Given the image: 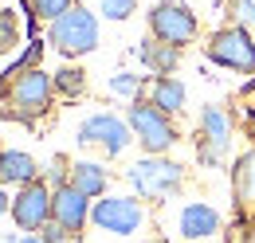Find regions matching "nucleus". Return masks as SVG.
Wrapping results in <instances>:
<instances>
[{"mask_svg": "<svg viewBox=\"0 0 255 243\" xmlns=\"http://www.w3.org/2000/svg\"><path fill=\"white\" fill-rule=\"evenodd\" d=\"M0 94H4V114L12 122L32 125L51 110L55 98V83L43 67H24V71H4L0 79Z\"/></svg>", "mask_w": 255, "mask_h": 243, "instance_id": "obj_1", "label": "nucleus"}, {"mask_svg": "<svg viewBox=\"0 0 255 243\" xmlns=\"http://www.w3.org/2000/svg\"><path fill=\"white\" fill-rule=\"evenodd\" d=\"M126 181L137 192V200L161 204V200H169L185 188V165H177L169 157H141L126 169Z\"/></svg>", "mask_w": 255, "mask_h": 243, "instance_id": "obj_2", "label": "nucleus"}, {"mask_svg": "<svg viewBox=\"0 0 255 243\" xmlns=\"http://www.w3.org/2000/svg\"><path fill=\"white\" fill-rule=\"evenodd\" d=\"M126 125L133 133V141L145 149V157H165V153L177 145V125L169 114H161L157 106H149L145 98L129 102L126 106Z\"/></svg>", "mask_w": 255, "mask_h": 243, "instance_id": "obj_3", "label": "nucleus"}, {"mask_svg": "<svg viewBox=\"0 0 255 243\" xmlns=\"http://www.w3.org/2000/svg\"><path fill=\"white\" fill-rule=\"evenodd\" d=\"M204 55L208 63H216L224 71H236V75H255V35L236 24L212 31L208 43H204Z\"/></svg>", "mask_w": 255, "mask_h": 243, "instance_id": "obj_4", "label": "nucleus"}, {"mask_svg": "<svg viewBox=\"0 0 255 243\" xmlns=\"http://www.w3.org/2000/svg\"><path fill=\"white\" fill-rule=\"evenodd\" d=\"M47 39L63 51V55H91L98 47V16L91 8H83V4H75L71 12H63L51 28H47Z\"/></svg>", "mask_w": 255, "mask_h": 243, "instance_id": "obj_5", "label": "nucleus"}, {"mask_svg": "<svg viewBox=\"0 0 255 243\" xmlns=\"http://www.w3.org/2000/svg\"><path fill=\"white\" fill-rule=\"evenodd\" d=\"M196 31H200V20L185 0H157L149 8V35L161 39V43L185 47V43L196 39Z\"/></svg>", "mask_w": 255, "mask_h": 243, "instance_id": "obj_6", "label": "nucleus"}, {"mask_svg": "<svg viewBox=\"0 0 255 243\" xmlns=\"http://www.w3.org/2000/svg\"><path fill=\"white\" fill-rule=\"evenodd\" d=\"M91 224L98 232H110V236H133L145 224V204L137 196H110L106 192L91 208Z\"/></svg>", "mask_w": 255, "mask_h": 243, "instance_id": "obj_7", "label": "nucleus"}, {"mask_svg": "<svg viewBox=\"0 0 255 243\" xmlns=\"http://www.w3.org/2000/svg\"><path fill=\"white\" fill-rule=\"evenodd\" d=\"M129 141H133V133H129L126 118L106 114V110L83 118V125H79V145H98L106 157H122L129 149Z\"/></svg>", "mask_w": 255, "mask_h": 243, "instance_id": "obj_8", "label": "nucleus"}, {"mask_svg": "<svg viewBox=\"0 0 255 243\" xmlns=\"http://www.w3.org/2000/svg\"><path fill=\"white\" fill-rule=\"evenodd\" d=\"M12 224L20 232H28V236H35L43 224H51V188L43 181L28 184V188H16V196H12Z\"/></svg>", "mask_w": 255, "mask_h": 243, "instance_id": "obj_9", "label": "nucleus"}, {"mask_svg": "<svg viewBox=\"0 0 255 243\" xmlns=\"http://www.w3.org/2000/svg\"><path fill=\"white\" fill-rule=\"evenodd\" d=\"M91 208H95V200H87L83 192H75L71 184L63 188H51V220L71 232V240L91 224Z\"/></svg>", "mask_w": 255, "mask_h": 243, "instance_id": "obj_10", "label": "nucleus"}, {"mask_svg": "<svg viewBox=\"0 0 255 243\" xmlns=\"http://www.w3.org/2000/svg\"><path fill=\"white\" fill-rule=\"evenodd\" d=\"M177 232L185 236V240H208V236H216L220 232V212L212 208V204H204V200H189L181 216H177Z\"/></svg>", "mask_w": 255, "mask_h": 243, "instance_id": "obj_11", "label": "nucleus"}, {"mask_svg": "<svg viewBox=\"0 0 255 243\" xmlns=\"http://www.w3.org/2000/svg\"><path fill=\"white\" fill-rule=\"evenodd\" d=\"M39 161L24 149H4L0 153V188H28V184L43 181L39 177Z\"/></svg>", "mask_w": 255, "mask_h": 243, "instance_id": "obj_12", "label": "nucleus"}, {"mask_svg": "<svg viewBox=\"0 0 255 243\" xmlns=\"http://www.w3.org/2000/svg\"><path fill=\"white\" fill-rule=\"evenodd\" d=\"M71 188L83 192L87 200H102L110 188V169L102 161H71Z\"/></svg>", "mask_w": 255, "mask_h": 243, "instance_id": "obj_13", "label": "nucleus"}, {"mask_svg": "<svg viewBox=\"0 0 255 243\" xmlns=\"http://www.w3.org/2000/svg\"><path fill=\"white\" fill-rule=\"evenodd\" d=\"M196 145L220 153V157L232 149V122H228V114L220 106H204L200 110V137H196Z\"/></svg>", "mask_w": 255, "mask_h": 243, "instance_id": "obj_14", "label": "nucleus"}, {"mask_svg": "<svg viewBox=\"0 0 255 243\" xmlns=\"http://www.w3.org/2000/svg\"><path fill=\"white\" fill-rule=\"evenodd\" d=\"M137 59L141 67L153 75V79H169L177 67H181V47H169V43H161V39H141L137 43Z\"/></svg>", "mask_w": 255, "mask_h": 243, "instance_id": "obj_15", "label": "nucleus"}, {"mask_svg": "<svg viewBox=\"0 0 255 243\" xmlns=\"http://www.w3.org/2000/svg\"><path fill=\"white\" fill-rule=\"evenodd\" d=\"M232 188H236V208H240L244 216H255V145L236 157Z\"/></svg>", "mask_w": 255, "mask_h": 243, "instance_id": "obj_16", "label": "nucleus"}, {"mask_svg": "<svg viewBox=\"0 0 255 243\" xmlns=\"http://www.w3.org/2000/svg\"><path fill=\"white\" fill-rule=\"evenodd\" d=\"M145 102L149 106H157L161 114H181L185 110V102H189V91H185V83L181 79H149V94H145Z\"/></svg>", "mask_w": 255, "mask_h": 243, "instance_id": "obj_17", "label": "nucleus"}, {"mask_svg": "<svg viewBox=\"0 0 255 243\" xmlns=\"http://www.w3.org/2000/svg\"><path fill=\"white\" fill-rule=\"evenodd\" d=\"M28 28L20 20V12L12 4H0V59H16V51H24Z\"/></svg>", "mask_w": 255, "mask_h": 243, "instance_id": "obj_18", "label": "nucleus"}, {"mask_svg": "<svg viewBox=\"0 0 255 243\" xmlns=\"http://www.w3.org/2000/svg\"><path fill=\"white\" fill-rule=\"evenodd\" d=\"M51 83H55V94H59V98H83V94H87V71H83V67H59V71L51 75Z\"/></svg>", "mask_w": 255, "mask_h": 243, "instance_id": "obj_19", "label": "nucleus"}, {"mask_svg": "<svg viewBox=\"0 0 255 243\" xmlns=\"http://www.w3.org/2000/svg\"><path fill=\"white\" fill-rule=\"evenodd\" d=\"M106 91L118 94V98H129V102H137V98H141V91H145V79H141V75H129V71H118V75H110Z\"/></svg>", "mask_w": 255, "mask_h": 243, "instance_id": "obj_20", "label": "nucleus"}, {"mask_svg": "<svg viewBox=\"0 0 255 243\" xmlns=\"http://www.w3.org/2000/svg\"><path fill=\"white\" fill-rule=\"evenodd\" d=\"M28 8H32V16L47 20V24H55L63 12H71V8H75V0H28Z\"/></svg>", "mask_w": 255, "mask_h": 243, "instance_id": "obj_21", "label": "nucleus"}, {"mask_svg": "<svg viewBox=\"0 0 255 243\" xmlns=\"http://www.w3.org/2000/svg\"><path fill=\"white\" fill-rule=\"evenodd\" d=\"M43 177H47V188H63L67 181H71V161H67L63 153H55V157H51V165H47V169H43Z\"/></svg>", "mask_w": 255, "mask_h": 243, "instance_id": "obj_22", "label": "nucleus"}, {"mask_svg": "<svg viewBox=\"0 0 255 243\" xmlns=\"http://www.w3.org/2000/svg\"><path fill=\"white\" fill-rule=\"evenodd\" d=\"M98 12L106 20H114V24H122V20H129L137 12V0H98Z\"/></svg>", "mask_w": 255, "mask_h": 243, "instance_id": "obj_23", "label": "nucleus"}, {"mask_svg": "<svg viewBox=\"0 0 255 243\" xmlns=\"http://www.w3.org/2000/svg\"><path fill=\"white\" fill-rule=\"evenodd\" d=\"M228 12H232V24H236V28L255 31V0H232Z\"/></svg>", "mask_w": 255, "mask_h": 243, "instance_id": "obj_24", "label": "nucleus"}, {"mask_svg": "<svg viewBox=\"0 0 255 243\" xmlns=\"http://www.w3.org/2000/svg\"><path fill=\"white\" fill-rule=\"evenodd\" d=\"M35 236H39L43 243H67V240H71V232H67V228H59L55 220H51V224H43V228H39Z\"/></svg>", "mask_w": 255, "mask_h": 243, "instance_id": "obj_25", "label": "nucleus"}, {"mask_svg": "<svg viewBox=\"0 0 255 243\" xmlns=\"http://www.w3.org/2000/svg\"><path fill=\"white\" fill-rule=\"evenodd\" d=\"M4 212H12V196L0 188V216H4Z\"/></svg>", "mask_w": 255, "mask_h": 243, "instance_id": "obj_26", "label": "nucleus"}, {"mask_svg": "<svg viewBox=\"0 0 255 243\" xmlns=\"http://www.w3.org/2000/svg\"><path fill=\"white\" fill-rule=\"evenodd\" d=\"M16 243H43V240H39V236H20Z\"/></svg>", "mask_w": 255, "mask_h": 243, "instance_id": "obj_27", "label": "nucleus"}, {"mask_svg": "<svg viewBox=\"0 0 255 243\" xmlns=\"http://www.w3.org/2000/svg\"><path fill=\"white\" fill-rule=\"evenodd\" d=\"M149 243H169V240H149Z\"/></svg>", "mask_w": 255, "mask_h": 243, "instance_id": "obj_28", "label": "nucleus"}, {"mask_svg": "<svg viewBox=\"0 0 255 243\" xmlns=\"http://www.w3.org/2000/svg\"><path fill=\"white\" fill-rule=\"evenodd\" d=\"M0 153H4V149H0Z\"/></svg>", "mask_w": 255, "mask_h": 243, "instance_id": "obj_29", "label": "nucleus"}]
</instances>
